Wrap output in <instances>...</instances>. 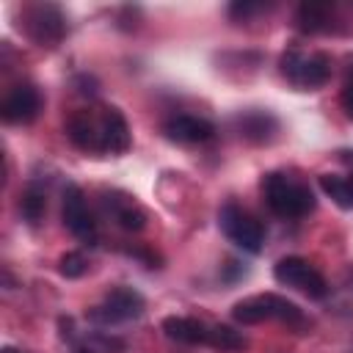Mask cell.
<instances>
[{"instance_id": "obj_12", "label": "cell", "mask_w": 353, "mask_h": 353, "mask_svg": "<svg viewBox=\"0 0 353 353\" xmlns=\"http://www.w3.org/2000/svg\"><path fill=\"white\" fill-rule=\"evenodd\" d=\"M163 331L168 339L182 342V345H207V339H210V325L204 320H196V317L171 314L163 320Z\"/></svg>"}, {"instance_id": "obj_22", "label": "cell", "mask_w": 353, "mask_h": 353, "mask_svg": "<svg viewBox=\"0 0 353 353\" xmlns=\"http://www.w3.org/2000/svg\"><path fill=\"white\" fill-rule=\"evenodd\" d=\"M268 6H262V3H232L229 6V17L232 19H248V17H254V14H259V11H265Z\"/></svg>"}, {"instance_id": "obj_15", "label": "cell", "mask_w": 353, "mask_h": 353, "mask_svg": "<svg viewBox=\"0 0 353 353\" xmlns=\"http://www.w3.org/2000/svg\"><path fill=\"white\" fill-rule=\"evenodd\" d=\"M105 204H108V210L113 212V218H116V223H119L121 229H127V232H141V229L146 226V212H143L130 196H124V193H108V196H105Z\"/></svg>"}, {"instance_id": "obj_16", "label": "cell", "mask_w": 353, "mask_h": 353, "mask_svg": "<svg viewBox=\"0 0 353 353\" xmlns=\"http://www.w3.org/2000/svg\"><path fill=\"white\" fill-rule=\"evenodd\" d=\"M320 188L323 193L342 210H353V174L350 176H334V174H320Z\"/></svg>"}, {"instance_id": "obj_10", "label": "cell", "mask_w": 353, "mask_h": 353, "mask_svg": "<svg viewBox=\"0 0 353 353\" xmlns=\"http://www.w3.org/2000/svg\"><path fill=\"white\" fill-rule=\"evenodd\" d=\"M163 132L176 143H204V141H210L215 135V127L207 119H199V116H190V113H179V116H171L163 124Z\"/></svg>"}, {"instance_id": "obj_7", "label": "cell", "mask_w": 353, "mask_h": 353, "mask_svg": "<svg viewBox=\"0 0 353 353\" xmlns=\"http://www.w3.org/2000/svg\"><path fill=\"white\" fill-rule=\"evenodd\" d=\"M63 223L77 240H83L88 245L97 243V221L88 212L85 193L77 185H66V190H63Z\"/></svg>"}, {"instance_id": "obj_25", "label": "cell", "mask_w": 353, "mask_h": 353, "mask_svg": "<svg viewBox=\"0 0 353 353\" xmlns=\"http://www.w3.org/2000/svg\"><path fill=\"white\" fill-rule=\"evenodd\" d=\"M3 353H19V350H14V347H6V350H3Z\"/></svg>"}, {"instance_id": "obj_23", "label": "cell", "mask_w": 353, "mask_h": 353, "mask_svg": "<svg viewBox=\"0 0 353 353\" xmlns=\"http://www.w3.org/2000/svg\"><path fill=\"white\" fill-rule=\"evenodd\" d=\"M342 108H345V113H347V119H353V77L345 83V88H342Z\"/></svg>"}, {"instance_id": "obj_9", "label": "cell", "mask_w": 353, "mask_h": 353, "mask_svg": "<svg viewBox=\"0 0 353 353\" xmlns=\"http://www.w3.org/2000/svg\"><path fill=\"white\" fill-rule=\"evenodd\" d=\"M99 138H102V152L121 154L130 149V124L119 108H102L99 113Z\"/></svg>"}, {"instance_id": "obj_6", "label": "cell", "mask_w": 353, "mask_h": 353, "mask_svg": "<svg viewBox=\"0 0 353 353\" xmlns=\"http://www.w3.org/2000/svg\"><path fill=\"white\" fill-rule=\"evenodd\" d=\"M218 218H221L223 234H226L234 245H240L243 251H251V254H256V251L262 248V243H265V229H262V223H259L256 218H251L245 210H240L237 204H226Z\"/></svg>"}, {"instance_id": "obj_13", "label": "cell", "mask_w": 353, "mask_h": 353, "mask_svg": "<svg viewBox=\"0 0 353 353\" xmlns=\"http://www.w3.org/2000/svg\"><path fill=\"white\" fill-rule=\"evenodd\" d=\"M66 135L69 141L83 149V152H102V138H99V119L88 116L85 110L83 113H74L69 121H66Z\"/></svg>"}, {"instance_id": "obj_24", "label": "cell", "mask_w": 353, "mask_h": 353, "mask_svg": "<svg viewBox=\"0 0 353 353\" xmlns=\"http://www.w3.org/2000/svg\"><path fill=\"white\" fill-rule=\"evenodd\" d=\"M74 353H97V350H94V347H88V345H77V347H74Z\"/></svg>"}, {"instance_id": "obj_14", "label": "cell", "mask_w": 353, "mask_h": 353, "mask_svg": "<svg viewBox=\"0 0 353 353\" xmlns=\"http://www.w3.org/2000/svg\"><path fill=\"white\" fill-rule=\"evenodd\" d=\"M331 17H334V6L331 3H317V0H306L298 6L295 11V28L301 33H325L331 30Z\"/></svg>"}, {"instance_id": "obj_4", "label": "cell", "mask_w": 353, "mask_h": 353, "mask_svg": "<svg viewBox=\"0 0 353 353\" xmlns=\"http://www.w3.org/2000/svg\"><path fill=\"white\" fill-rule=\"evenodd\" d=\"M273 279L284 287H295V290L306 292L309 298H325V292H328L323 273L317 268H312L303 256H281L273 265Z\"/></svg>"}, {"instance_id": "obj_11", "label": "cell", "mask_w": 353, "mask_h": 353, "mask_svg": "<svg viewBox=\"0 0 353 353\" xmlns=\"http://www.w3.org/2000/svg\"><path fill=\"white\" fill-rule=\"evenodd\" d=\"M262 193H265V201H268V207H270L273 215H279V218H295V215H292L295 182H290L284 174L273 171V174H265V179H262Z\"/></svg>"}, {"instance_id": "obj_17", "label": "cell", "mask_w": 353, "mask_h": 353, "mask_svg": "<svg viewBox=\"0 0 353 353\" xmlns=\"http://www.w3.org/2000/svg\"><path fill=\"white\" fill-rule=\"evenodd\" d=\"M240 130H243V135H245L248 141L262 143V141H268L270 132L276 130V119L268 116V113H262V110H254V113L240 116Z\"/></svg>"}, {"instance_id": "obj_5", "label": "cell", "mask_w": 353, "mask_h": 353, "mask_svg": "<svg viewBox=\"0 0 353 353\" xmlns=\"http://www.w3.org/2000/svg\"><path fill=\"white\" fill-rule=\"evenodd\" d=\"M143 295L132 287H116L105 295V301L99 306H94L88 312V317L99 325H116V323H124V320H132V317H141L143 314Z\"/></svg>"}, {"instance_id": "obj_21", "label": "cell", "mask_w": 353, "mask_h": 353, "mask_svg": "<svg viewBox=\"0 0 353 353\" xmlns=\"http://www.w3.org/2000/svg\"><path fill=\"white\" fill-rule=\"evenodd\" d=\"M314 193H312V188L309 185H301V182H295V196H292V215L295 218H301V215H309L312 210H314Z\"/></svg>"}, {"instance_id": "obj_19", "label": "cell", "mask_w": 353, "mask_h": 353, "mask_svg": "<svg viewBox=\"0 0 353 353\" xmlns=\"http://www.w3.org/2000/svg\"><path fill=\"white\" fill-rule=\"evenodd\" d=\"M207 345L215 347V350H221V353H234V350H243L245 347V336L240 331H234L232 325H210Z\"/></svg>"}, {"instance_id": "obj_3", "label": "cell", "mask_w": 353, "mask_h": 353, "mask_svg": "<svg viewBox=\"0 0 353 353\" xmlns=\"http://www.w3.org/2000/svg\"><path fill=\"white\" fill-rule=\"evenodd\" d=\"M281 74L298 88H320L331 77V58L325 52H298L290 50L281 55Z\"/></svg>"}, {"instance_id": "obj_2", "label": "cell", "mask_w": 353, "mask_h": 353, "mask_svg": "<svg viewBox=\"0 0 353 353\" xmlns=\"http://www.w3.org/2000/svg\"><path fill=\"white\" fill-rule=\"evenodd\" d=\"M22 28L39 47H58L66 36V17L55 3H33L22 11Z\"/></svg>"}, {"instance_id": "obj_20", "label": "cell", "mask_w": 353, "mask_h": 353, "mask_svg": "<svg viewBox=\"0 0 353 353\" xmlns=\"http://www.w3.org/2000/svg\"><path fill=\"white\" fill-rule=\"evenodd\" d=\"M58 270H61V276H66V279H80V276L88 270V262H85V256H83L80 251H66V254L58 259Z\"/></svg>"}, {"instance_id": "obj_1", "label": "cell", "mask_w": 353, "mask_h": 353, "mask_svg": "<svg viewBox=\"0 0 353 353\" xmlns=\"http://www.w3.org/2000/svg\"><path fill=\"white\" fill-rule=\"evenodd\" d=\"M232 317L243 325H256L265 320H281V323H303V314L298 309V303L276 295V292H262V295H251L243 298L232 306Z\"/></svg>"}, {"instance_id": "obj_8", "label": "cell", "mask_w": 353, "mask_h": 353, "mask_svg": "<svg viewBox=\"0 0 353 353\" xmlns=\"http://www.w3.org/2000/svg\"><path fill=\"white\" fill-rule=\"evenodd\" d=\"M39 108H41L39 91L33 85L22 83V85H17V88L8 91V97L0 105V116L8 124H28V121H33L39 116Z\"/></svg>"}, {"instance_id": "obj_18", "label": "cell", "mask_w": 353, "mask_h": 353, "mask_svg": "<svg viewBox=\"0 0 353 353\" xmlns=\"http://www.w3.org/2000/svg\"><path fill=\"white\" fill-rule=\"evenodd\" d=\"M19 212L33 226L44 218V212H47V196H44V190L39 185H28L22 190V196H19Z\"/></svg>"}]
</instances>
